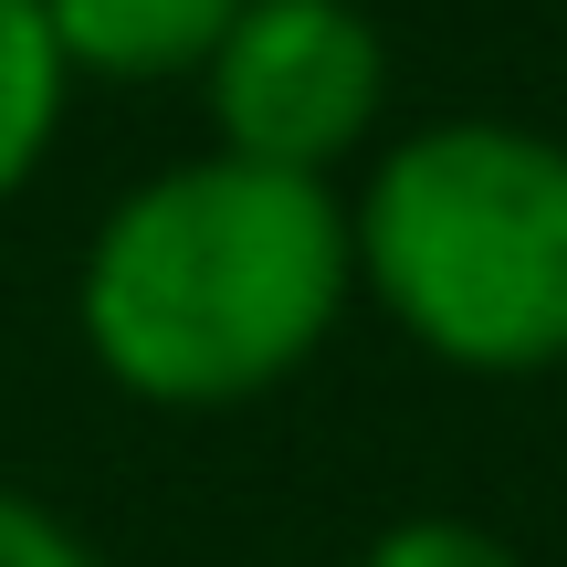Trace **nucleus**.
<instances>
[{
    "label": "nucleus",
    "instance_id": "obj_1",
    "mask_svg": "<svg viewBox=\"0 0 567 567\" xmlns=\"http://www.w3.org/2000/svg\"><path fill=\"white\" fill-rule=\"evenodd\" d=\"M347 316H358L347 189L252 168L231 147L126 179L74 264V337L95 379L168 421L295 389Z\"/></svg>",
    "mask_w": 567,
    "mask_h": 567
},
{
    "label": "nucleus",
    "instance_id": "obj_2",
    "mask_svg": "<svg viewBox=\"0 0 567 567\" xmlns=\"http://www.w3.org/2000/svg\"><path fill=\"white\" fill-rule=\"evenodd\" d=\"M358 305L452 379L567 368V137L536 116H421L347 189Z\"/></svg>",
    "mask_w": 567,
    "mask_h": 567
},
{
    "label": "nucleus",
    "instance_id": "obj_3",
    "mask_svg": "<svg viewBox=\"0 0 567 567\" xmlns=\"http://www.w3.org/2000/svg\"><path fill=\"white\" fill-rule=\"evenodd\" d=\"M400 63L368 0H243L200 63V116L210 147L295 179H347L389 137Z\"/></svg>",
    "mask_w": 567,
    "mask_h": 567
},
{
    "label": "nucleus",
    "instance_id": "obj_4",
    "mask_svg": "<svg viewBox=\"0 0 567 567\" xmlns=\"http://www.w3.org/2000/svg\"><path fill=\"white\" fill-rule=\"evenodd\" d=\"M74 84H200L243 0H42Z\"/></svg>",
    "mask_w": 567,
    "mask_h": 567
},
{
    "label": "nucleus",
    "instance_id": "obj_5",
    "mask_svg": "<svg viewBox=\"0 0 567 567\" xmlns=\"http://www.w3.org/2000/svg\"><path fill=\"white\" fill-rule=\"evenodd\" d=\"M63 116H74V63H63L42 0H0V210L42 179Z\"/></svg>",
    "mask_w": 567,
    "mask_h": 567
},
{
    "label": "nucleus",
    "instance_id": "obj_6",
    "mask_svg": "<svg viewBox=\"0 0 567 567\" xmlns=\"http://www.w3.org/2000/svg\"><path fill=\"white\" fill-rule=\"evenodd\" d=\"M347 567H526V547L494 536L484 515H389Z\"/></svg>",
    "mask_w": 567,
    "mask_h": 567
},
{
    "label": "nucleus",
    "instance_id": "obj_7",
    "mask_svg": "<svg viewBox=\"0 0 567 567\" xmlns=\"http://www.w3.org/2000/svg\"><path fill=\"white\" fill-rule=\"evenodd\" d=\"M0 567H105L95 536L32 484H0Z\"/></svg>",
    "mask_w": 567,
    "mask_h": 567
}]
</instances>
